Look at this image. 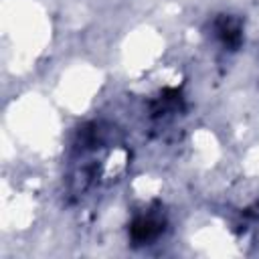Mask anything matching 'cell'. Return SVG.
Instances as JSON below:
<instances>
[{"label":"cell","instance_id":"6da1fadb","mask_svg":"<svg viewBox=\"0 0 259 259\" xmlns=\"http://www.w3.org/2000/svg\"><path fill=\"white\" fill-rule=\"evenodd\" d=\"M162 231V223L154 217H138L130 229L132 233V239L136 243H146V241H152L154 237H158Z\"/></svg>","mask_w":259,"mask_h":259},{"label":"cell","instance_id":"7a4b0ae2","mask_svg":"<svg viewBox=\"0 0 259 259\" xmlns=\"http://www.w3.org/2000/svg\"><path fill=\"white\" fill-rule=\"evenodd\" d=\"M214 32L217 36L221 38V42L229 49H235L239 47L241 42V26L237 20H233L231 16H221L217 22H214Z\"/></svg>","mask_w":259,"mask_h":259}]
</instances>
